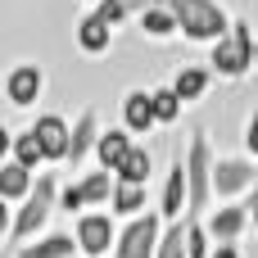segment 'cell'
<instances>
[{
    "mask_svg": "<svg viewBox=\"0 0 258 258\" xmlns=\"http://www.w3.org/2000/svg\"><path fill=\"white\" fill-rule=\"evenodd\" d=\"M59 190H63V186H59L50 172H41V177H36L32 200H27V204H18L14 213L5 209V245H9V254H14V249H23V245H32L36 236H45L50 218L59 213Z\"/></svg>",
    "mask_w": 258,
    "mask_h": 258,
    "instance_id": "1",
    "label": "cell"
},
{
    "mask_svg": "<svg viewBox=\"0 0 258 258\" xmlns=\"http://www.w3.org/2000/svg\"><path fill=\"white\" fill-rule=\"evenodd\" d=\"M177 14L181 23V36L190 45H218L222 36H231L236 27V14L222 5V0H159Z\"/></svg>",
    "mask_w": 258,
    "mask_h": 258,
    "instance_id": "2",
    "label": "cell"
},
{
    "mask_svg": "<svg viewBox=\"0 0 258 258\" xmlns=\"http://www.w3.org/2000/svg\"><path fill=\"white\" fill-rule=\"evenodd\" d=\"M254 50H258L254 23H249V18H236L231 36H222L218 45H209V59H204V63L213 68L218 82L236 86V82H245V77L254 73Z\"/></svg>",
    "mask_w": 258,
    "mask_h": 258,
    "instance_id": "3",
    "label": "cell"
},
{
    "mask_svg": "<svg viewBox=\"0 0 258 258\" xmlns=\"http://www.w3.org/2000/svg\"><path fill=\"white\" fill-rule=\"evenodd\" d=\"M213 163L218 150L209 141V132H190L186 141V172H190V218H204L218 200H213Z\"/></svg>",
    "mask_w": 258,
    "mask_h": 258,
    "instance_id": "4",
    "label": "cell"
},
{
    "mask_svg": "<svg viewBox=\"0 0 258 258\" xmlns=\"http://www.w3.org/2000/svg\"><path fill=\"white\" fill-rule=\"evenodd\" d=\"M258 190V163L236 150V154H218L213 163V200L218 204H245Z\"/></svg>",
    "mask_w": 258,
    "mask_h": 258,
    "instance_id": "5",
    "label": "cell"
},
{
    "mask_svg": "<svg viewBox=\"0 0 258 258\" xmlns=\"http://www.w3.org/2000/svg\"><path fill=\"white\" fill-rule=\"evenodd\" d=\"M73 236H77L82 258H113L122 227H118V218H113L109 209H91V213L73 218Z\"/></svg>",
    "mask_w": 258,
    "mask_h": 258,
    "instance_id": "6",
    "label": "cell"
},
{
    "mask_svg": "<svg viewBox=\"0 0 258 258\" xmlns=\"http://www.w3.org/2000/svg\"><path fill=\"white\" fill-rule=\"evenodd\" d=\"M41 95H45V68L36 59L9 63V73H5V104L14 113H27V109H36Z\"/></svg>",
    "mask_w": 258,
    "mask_h": 258,
    "instance_id": "7",
    "label": "cell"
},
{
    "mask_svg": "<svg viewBox=\"0 0 258 258\" xmlns=\"http://www.w3.org/2000/svg\"><path fill=\"white\" fill-rule=\"evenodd\" d=\"M159 218H163L168 227L190 218V172H186V150H177V154H172V163H168V172H163Z\"/></svg>",
    "mask_w": 258,
    "mask_h": 258,
    "instance_id": "8",
    "label": "cell"
},
{
    "mask_svg": "<svg viewBox=\"0 0 258 258\" xmlns=\"http://www.w3.org/2000/svg\"><path fill=\"white\" fill-rule=\"evenodd\" d=\"M163 231H168V222L159 218V209H150V213L136 218V222H122V236H118L113 258H159Z\"/></svg>",
    "mask_w": 258,
    "mask_h": 258,
    "instance_id": "9",
    "label": "cell"
},
{
    "mask_svg": "<svg viewBox=\"0 0 258 258\" xmlns=\"http://www.w3.org/2000/svg\"><path fill=\"white\" fill-rule=\"evenodd\" d=\"M118 113H122V127L132 136H150L159 127V113H154V86H127L122 100H118Z\"/></svg>",
    "mask_w": 258,
    "mask_h": 258,
    "instance_id": "10",
    "label": "cell"
},
{
    "mask_svg": "<svg viewBox=\"0 0 258 258\" xmlns=\"http://www.w3.org/2000/svg\"><path fill=\"white\" fill-rule=\"evenodd\" d=\"M32 132L45 150L50 163H68V150H73V122L63 113H36L32 118Z\"/></svg>",
    "mask_w": 258,
    "mask_h": 258,
    "instance_id": "11",
    "label": "cell"
},
{
    "mask_svg": "<svg viewBox=\"0 0 258 258\" xmlns=\"http://www.w3.org/2000/svg\"><path fill=\"white\" fill-rule=\"evenodd\" d=\"M204 227H209L213 245H236V240L254 227V218H249L245 204H213V209L204 213Z\"/></svg>",
    "mask_w": 258,
    "mask_h": 258,
    "instance_id": "12",
    "label": "cell"
},
{
    "mask_svg": "<svg viewBox=\"0 0 258 258\" xmlns=\"http://www.w3.org/2000/svg\"><path fill=\"white\" fill-rule=\"evenodd\" d=\"M100 136H104V127H100V109H95V104H86V109L73 118V150H68V168H73V172H77L86 159H95Z\"/></svg>",
    "mask_w": 258,
    "mask_h": 258,
    "instance_id": "13",
    "label": "cell"
},
{
    "mask_svg": "<svg viewBox=\"0 0 258 258\" xmlns=\"http://www.w3.org/2000/svg\"><path fill=\"white\" fill-rule=\"evenodd\" d=\"M136 32H141L145 41H154V45H168V41H177V36H181V23H177V14H172L168 5L145 0V5H141V14H136Z\"/></svg>",
    "mask_w": 258,
    "mask_h": 258,
    "instance_id": "14",
    "label": "cell"
},
{
    "mask_svg": "<svg viewBox=\"0 0 258 258\" xmlns=\"http://www.w3.org/2000/svg\"><path fill=\"white\" fill-rule=\"evenodd\" d=\"M73 45H77L86 59H100V54H109V50H113V27H104V23L86 9V14L73 23Z\"/></svg>",
    "mask_w": 258,
    "mask_h": 258,
    "instance_id": "15",
    "label": "cell"
},
{
    "mask_svg": "<svg viewBox=\"0 0 258 258\" xmlns=\"http://www.w3.org/2000/svg\"><path fill=\"white\" fill-rule=\"evenodd\" d=\"M136 150V136L118 122V127H104V136H100V145H95V168H104V172H113L118 177V168L127 163V154Z\"/></svg>",
    "mask_w": 258,
    "mask_h": 258,
    "instance_id": "16",
    "label": "cell"
},
{
    "mask_svg": "<svg viewBox=\"0 0 258 258\" xmlns=\"http://www.w3.org/2000/svg\"><path fill=\"white\" fill-rule=\"evenodd\" d=\"M32 190H36V172H27L23 163L5 159V163H0V204L14 213L18 204H27V200H32Z\"/></svg>",
    "mask_w": 258,
    "mask_h": 258,
    "instance_id": "17",
    "label": "cell"
},
{
    "mask_svg": "<svg viewBox=\"0 0 258 258\" xmlns=\"http://www.w3.org/2000/svg\"><path fill=\"white\" fill-rule=\"evenodd\" d=\"M0 150H5V159H14V163H23L27 172H41V168L50 163L32 127H23V132H5V141H0Z\"/></svg>",
    "mask_w": 258,
    "mask_h": 258,
    "instance_id": "18",
    "label": "cell"
},
{
    "mask_svg": "<svg viewBox=\"0 0 258 258\" xmlns=\"http://www.w3.org/2000/svg\"><path fill=\"white\" fill-rule=\"evenodd\" d=\"M213 82H218V77H213L209 63H181V68L172 73V91L181 95V104H200Z\"/></svg>",
    "mask_w": 258,
    "mask_h": 258,
    "instance_id": "19",
    "label": "cell"
},
{
    "mask_svg": "<svg viewBox=\"0 0 258 258\" xmlns=\"http://www.w3.org/2000/svg\"><path fill=\"white\" fill-rule=\"evenodd\" d=\"M14 258H82V249H77V236L73 231H45L32 245L14 249Z\"/></svg>",
    "mask_w": 258,
    "mask_h": 258,
    "instance_id": "20",
    "label": "cell"
},
{
    "mask_svg": "<svg viewBox=\"0 0 258 258\" xmlns=\"http://www.w3.org/2000/svg\"><path fill=\"white\" fill-rule=\"evenodd\" d=\"M109 213H113L118 222H136V218H145V213H150V195H145V186H122V181H118Z\"/></svg>",
    "mask_w": 258,
    "mask_h": 258,
    "instance_id": "21",
    "label": "cell"
},
{
    "mask_svg": "<svg viewBox=\"0 0 258 258\" xmlns=\"http://www.w3.org/2000/svg\"><path fill=\"white\" fill-rule=\"evenodd\" d=\"M150 177H154V154H150L145 141H136V150H132L127 163L118 168V181H122V186H145V190H150Z\"/></svg>",
    "mask_w": 258,
    "mask_h": 258,
    "instance_id": "22",
    "label": "cell"
},
{
    "mask_svg": "<svg viewBox=\"0 0 258 258\" xmlns=\"http://www.w3.org/2000/svg\"><path fill=\"white\" fill-rule=\"evenodd\" d=\"M77 181H82V195H86L91 209H109V204H113V190H118V177H113V172L95 168V172H82Z\"/></svg>",
    "mask_w": 258,
    "mask_h": 258,
    "instance_id": "23",
    "label": "cell"
},
{
    "mask_svg": "<svg viewBox=\"0 0 258 258\" xmlns=\"http://www.w3.org/2000/svg\"><path fill=\"white\" fill-rule=\"evenodd\" d=\"M181 95L172 91V82H163V86H154V113H159V127H172V122H181Z\"/></svg>",
    "mask_w": 258,
    "mask_h": 258,
    "instance_id": "24",
    "label": "cell"
},
{
    "mask_svg": "<svg viewBox=\"0 0 258 258\" xmlns=\"http://www.w3.org/2000/svg\"><path fill=\"white\" fill-rule=\"evenodd\" d=\"M91 14H95L104 27H122L127 18H136V14H141V5H132V0H100Z\"/></svg>",
    "mask_w": 258,
    "mask_h": 258,
    "instance_id": "25",
    "label": "cell"
},
{
    "mask_svg": "<svg viewBox=\"0 0 258 258\" xmlns=\"http://www.w3.org/2000/svg\"><path fill=\"white\" fill-rule=\"evenodd\" d=\"M186 245H190V258H213V236L204 227V218H186Z\"/></svg>",
    "mask_w": 258,
    "mask_h": 258,
    "instance_id": "26",
    "label": "cell"
},
{
    "mask_svg": "<svg viewBox=\"0 0 258 258\" xmlns=\"http://www.w3.org/2000/svg\"><path fill=\"white\" fill-rule=\"evenodd\" d=\"M159 258H190V245H186V222H172V227L163 231Z\"/></svg>",
    "mask_w": 258,
    "mask_h": 258,
    "instance_id": "27",
    "label": "cell"
},
{
    "mask_svg": "<svg viewBox=\"0 0 258 258\" xmlns=\"http://www.w3.org/2000/svg\"><path fill=\"white\" fill-rule=\"evenodd\" d=\"M59 209H63V213H73V218L91 213V204H86V195H82V181H68V186L59 190Z\"/></svg>",
    "mask_w": 258,
    "mask_h": 258,
    "instance_id": "28",
    "label": "cell"
},
{
    "mask_svg": "<svg viewBox=\"0 0 258 258\" xmlns=\"http://www.w3.org/2000/svg\"><path fill=\"white\" fill-rule=\"evenodd\" d=\"M240 150H245V154L258 163V109L245 118V127H240Z\"/></svg>",
    "mask_w": 258,
    "mask_h": 258,
    "instance_id": "29",
    "label": "cell"
},
{
    "mask_svg": "<svg viewBox=\"0 0 258 258\" xmlns=\"http://www.w3.org/2000/svg\"><path fill=\"white\" fill-rule=\"evenodd\" d=\"M213 258H245V254H240V245H218Z\"/></svg>",
    "mask_w": 258,
    "mask_h": 258,
    "instance_id": "30",
    "label": "cell"
},
{
    "mask_svg": "<svg viewBox=\"0 0 258 258\" xmlns=\"http://www.w3.org/2000/svg\"><path fill=\"white\" fill-rule=\"evenodd\" d=\"M245 209H249V218H254V231H258V190L245 200Z\"/></svg>",
    "mask_w": 258,
    "mask_h": 258,
    "instance_id": "31",
    "label": "cell"
},
{
    "mask_svg": "<svg viewBox=\"0 0 258 258\" xmlns=\"http://www.w3.org/2000/svg\"><path fill=\"white\" fill-rule=\"evenodd\" d=\"M82 5H86V9H95V5H100V0H82Z\"/></svg>",
    "mask_w": 258,
    "mask_h": 258,
    "instance_id": "32",
    "label": "cell"
},
{
    "mask_svg": "<svg viewBox=\"0 0 258 258\" xmlns=\"http://www.w3.org/2000/svg\"><path fill=\"white\" fill-rule=\"evenodd\" d=\"M254 73H258V50H254Z\"/></svg>",
    "mask_w": 258,
    "mask_h": 258,
    "instance_id": "33",
    "label": "cell"
}]
</instances>
